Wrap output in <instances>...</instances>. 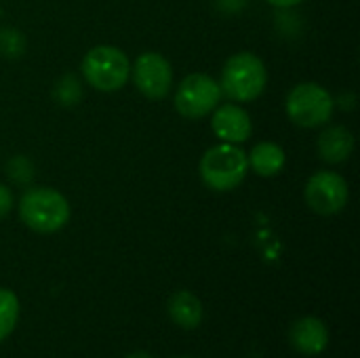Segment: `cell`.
Here are the masks:
<instances>
[{
  "instance_id": "cell-1",
  "label": "cell",
  "mask_w": 360,
  "mask_h": 358,
  "mask_svg": "<svg viewBox=\"0 0 360 358\" xmlns=\"http://www.w3.org/2000/svg\"><path fill=\"white\" fill-rule=\"evenodd\" d=\"M19 219L38 234H55L68 226L72 209L68 198L46 186L27 188L19 198Z\"/></svg>"
},
{
  "instance_id": "cell-2",
  "label": "cell",
  "mask_w": 360,
  "mask_h": 358,
  "mask_svg": "<svg viewBox=\"0 0 360 358\" xmlns=\"http://www.w3.org/2000/svg\"><path fill=\"white\" fill-rule=\"evenodd\" d=\"M217 82L221 87V93L230 101L249 103L255 101L266 91L268 70L255 53L240 51L226 61L221 70V78Z\"/></svg>"
},
{
  "instance_id": "cell-3",
  "label": "cell",
  "mask_w": 360,
  "mask_h": 358,
  "mask_svg": "<svg viewBox=\"0 0 360 358\" xmlns=\"http://www.w3.org/2000/svg\"><path fill=\"white\" fill-rule=\"evenodd\" d=\"M249 173L247 152L234 143H217L200 158V179L215 192L236 190Z\"/></svg>"
},
{
  "instance_id": "cell-4",
  "label": "cell",
  "mask_w": 360,
  "mask_h": 358,
  "mask_svg": "<svg viewBox=\"0 0 360 358\" xmlns=\"http://www.w3.org/2000/svg\"><path fill=\"white\" fill-rule=\"evenodd\" d=\"M80 72L86 84H91L95 91L116 93L131 78V61L118 46L99 44L84 55Z\"/></svg>"
},
{
  "instance_id": "cell-5",
  "label": "cell",
  "mask_w": 360,
  "mask_h": 358,
  "mask_svg": "<svg viewBox=\"0 0 360 358\" xmlns=\"http://www.w3.org/2000/svg\"><path fill=\"white\" fill-rule=\"evenodd\" d=\"M287 116L304 129L325 127L335 110L331 93L319 82H300L295 84L285 101Z\"/></svg>"
},
{
  "instance_id": "cell-6",
  "label": "cell",
  "mask_w": 360,
  "mask_h": 358,
  "mask_svg": "<svg viewBox=\"0 0 360 358\" xmlns=\"http://www.w3.org/2000/svg\"><path fill=\"white\" fill-rule=\"evenodd\" d=\"M221 87L202 72L188 74L175 89V110L188 120L207 118L221 103Z\"/></svg>"
},
{
  "instance_id": "cell-7",
  "label": "cell",
  "mask_w": 360,
  "mask_h": 358,
  "mask_svg": "<svg viewBox=\"0 0 360 358\" xmlns=\"http://www.w3.org/2000/svg\"><path fill=\"white\" fill-rule=\"evenodd\" d=\"M131 80L143 97L160 101L173 89V68L165 55L148 51L131 63Z\"/></svg>"
},
{
  "instance_id": "cell-8",
  "label": "cell",
  "mask_w": 360,
  "mask_h": 358,
  "mask_svg": "<svg viewBox=\"0 0 360 358\" xmlns=\"http://www.w3.org/2000/svg\"><path fill=\"white\" fill-rule=\"evenodd\" d=\"M308 207L319 215H338L346 209L350 188L344 175L335 171H316L304 190Z\"/></svg>"
},
{
  "instance_id": "cell-9",
  "label": "cell",
  "mask_w": 360,
  "mask_h": 358,
  "mask_svg": "<svg viewBox=\"0 0 360 358\" xmlns=\"http://www.w3.org/2000/svg\"><path fill=\"white\" fill-rule=\"evenodd\" d=\"M211 131L221 143H245L253 133V122L249 112L240 103H219L211 112Z\"/></svg>"
},
{
  "instance_id": "cell-10",
  "label": "cell",
  "mask_w": 360,
  "mask_h": 358,
  "mask_svg": "<svg viewBox=\"0 0 360 358\" xmlns=\"http://www.w3.org/2000/svg\"><path fill=\"white\" fill-rule=\"evenodd\" d=\"M291 344L306 357H316L329 346V329L321 319L304 317L291 327Z\"/></svg>"
},
{
  "instance_id": "cell-11",
  "label": "cell",
  "mask_w": 360,
  "mask_h": 358,
  "mask_svg": "<svg viewBox=\"0 0 360 358\" xmlns=\"http://www.w3.org/2000/svg\"><path fill=\"white\" fill-rule=\"evenodd\" d=\"M319 154L327 165H340L346 162L352 152H354V135L350 129L342 124H331L327 127L316 141Z\"/></svg>"
},
{
  "instance_id": "cell-12",
  "label": "cell",
  "mask_w": 360,
  "mask_h": 358,
  "mask_svg": "<svg viewBox=\"0 0 360 358\" xmlns=\"http://www.w3.org/2000/svg\"><path fill=\"white\" fill-rule=\"evenodd\" d=\"M247 162H249V171L257 173L259 177H274L285 169L287 154L274 141H259L247 154Z\"/></svg>"
},
{
  "instance_id": "cell-13",
  "label": "cell",
  "mask_w": 360,
  "mask_h": 358,
  "mask_svg": "<svg viewBox=\"0 0 360 358\" xmlns=\"http://www.w3.org/2000/svg\"><path fill=\"white\" fill-rule=\"evenodd\" d=\"M169 317L181 329H196L202 323V304L190 291H177L169 300Z\"/></svg>"
},
{
  "instance_id": "cell-14",
  "label": "cell",
  "mask_w": 360,
  "mask_h": 358,
  "mask_svg": "<svg viewBox=\"0 0 360 358\" xmlns=\"http://www.w3.org/2000/svg\"><path fill=\"white\" fill-rule=\"evenodd\" d=\"M19 321V300L11 289L0 287V342L6 340Z\"/></svg>"
},
{
  "instance_id": "cell-15",
  "label": "cell",
  "mask_w": 360,
  "mask_h": 358,
  "mask_svg": "<svg viewBox=\"0 0 360 358\" xmlns=\"http://www.w3.org/2000/svg\"><path fill=\"white\" fill-rule=\"evenodd\" d=\"M55 97L63 106H76L82 99V84L76 76L68 74L55 84Z\"/></svg>"
},
{
  "instance_id": "cell-16",
  "label": "cell",
  "mask_w": 360,
  "mask_h": 358,
  "mask_svg": "<svg viewBox=\"0 0 360 358\" xmlns=\"http://www.w3.org/2000/svg\"><path fill=\"white\" fill-rule=\"evenodd\" d=\"M25 51V36L17 27H2L0 30V53L4 57H21Z\"/></svg>"
},
{
  "instance_id": "cell-17",
  "label": "cell",
  "mask_w": 360,
  "mask_h": 358,
  "mask_svg": "<svg viewBox=\"0 0 360 358\" xmlns=\"http://www.w3.org/2000/svg\"><path fill=\"white\" fill-rule=\"evenodd\" d=\"M8 177L19 186H30L34 179V165L27 156H15L6 162Z\"/></svg>"
},
{
  "instance_id": "cell-18",
  "label": "cell",
  "mask_w": 360,
  "mask_h": 358,
  "mask_svg": "<svg viewBox=\"0 0 360 358\" xmlns=\"http://www.w3.org/2000/svg\"><path fill=\"white\" fill-rule=\"evenodd\" d=\"M13 205H15V200H13L11 188H6L4 184H0V219H4L11 213Z\"/></svg>"
},
{
  "instance_id": "cell-19",
  "label": "cell",
  "mask_w": 360,
  "mask_h": 358,
  "mask_svg": "<svg viewBox=\"0 0 360 358\" xmlns=\"http://www.w3.org/2000/svg\"><path fill=\"white\" fill-rule=\"evenodd\" d=\"M215 2H217L219 11H224V13H238L247 4V0H215Z\"/></svg>"
},
{
  "instance_id": "cell-20",
  "label": "cell",
  "mask_w": 360,
  "mask_h": 358,
  "mask_svg": "<svg viewBox=\"0 0 360 358\" xmlns=\"http://www.w3.org/2000/svg\"><path fill=\"white\" fill-rule=\"evenodd\" d=\"M266 2L276 6V8H293V6H297V4H302L306 0H266Z\"/></svg>"
},
{
  "instance_id": "cell-21",
  "label": "cell",
  "mask_w": 360,
  "mask_h": 358,
  "mask_svg": "<svg viewBox=\"0 0 360 358\" xmlns=\"http://www.w3.org/2000/svg\"><path fill=\"white\" fill-rule=\"evenodd\" d=\"M127 358H152L148 352H143V350H137V352H133V354H129Z\"/></svg>"
},
{
  "instance_id": "cell-22",
  "label": "cell",
  "mask_w": 360,
  "mask_h": 358,
  "mask_svg": "<svg viewBox=\"0 0 360 358\" xmlns=\"http://www.w3.org/2000/svg\"><path fill=\"white\" fill-rule=\"evenodd\" d=\"M0 17H2V6H0Z\"/></svg>"
},
{
  "instance_id": "cell-23",
  "label": "cell",
  "mask_w": 360,
  "mask_h": 358,
  "mask_svg": "<svg viewBox=\"0 0 360 358\" xmlns=\"http://www.w3.org/2000/svg\"><path fill=\"white\" fill-rule=\"evenodd\" d=\"M184 358H192V357H184Z\"/></svg>"
}]
</instances>
